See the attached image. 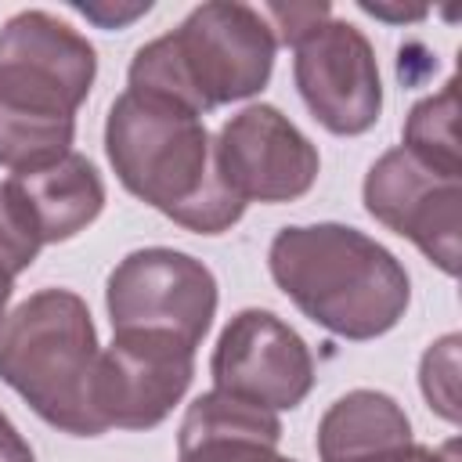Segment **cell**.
Returning a JSON list of instances; mask_svg holds the SVG:
<instances>
[{
    "label": "cell",
    "mask_w": 462,
    "mask_h": 462,
    "mask_svg": "<svg viewBox=\"0 0 462 462\" xmlns=\"http://www.w3.org/2000/svg\"><path fill=\"white\" fill-rule=\"evenodd\" d=\"M209 372L213 390L267 411L303 404L314 386V357L300 332L256 307L238 310L224 325Z\"/></svg>",
    "instance_id": "30bf717a"
},
{
    "label": "cell",
    "mask_w": 462,
    "mask_h": 462,
    "mask_svg": "<svg viewBox=\"0 0 462 462\" xmlns=\"http://www.w3.org/2000/svg\"><path fill=\"white\" fill-rule=\"evenodd\" d=\"M292 76L310 116L332 134H365L383 108L375 51L350 22H321L296 43Z\"/></svg>",
    "instance_id": "8fae6325"
},
{
    "label": "cell",
    "mask_w": 462,
    "mask_h": 462,
    "mask_svg": "<svg viewBox=\"0 0 462 462\" xmlns=\"http://www.w3.org/2000/svg\"><path fill=\"white\" fill-rule=\"evenodd\" d=\"M278 289L321 328L343 339L390 332L411 300L401 260L346 224L282 227L267 253Z\"/></svg>",
    "instance_id": "3957f363"
},
{
    "label": "cell",
    "mask_w": 462,
    "mask_h": 462,
    "mask_svg": "<svg viewBox=\"0 0 462 462\" xmlns=\"http://www.w3.org/2000/svg\"><path fill=\"white\" fill-rule=\"evenodd\" d=\"M105 303L112 332H166L199 346L217 314V278L202 260L152 245L116 263Z\"/></svg>",
    "instance_id": "8992f818"
},
{
    "label": "cell",
    "mask_w": 462,
    "mask_h": 462,
    "mask_svg": "<svg viewBox=\"0 0 462 462\" xmlns=\"http://www.w3.org/2000/svg\"><path fill=\"white\" fill-rule=\"evenodd\" d=\"M94 72V47L69 22L47 11L7 18L0 29V166L25 173L65 159Z\"/></svg>",
    "instance_id": "7a4b0ae2"
},
{
    "label": "cell",
    "mask_w": 462,
    "mask_h": 462,
    "mask_svg": "<svg viewBox=\"0 0 462 462\" xmlns=\"http://www.w3.org/2000/svg\"><path fill=\"white\" fill-rule=\"evenodd\" d=\"M195 346L166 332H116L94 372V411L105 430H152L184 397Z\"/></svg>",
    "instance_id": "ba28073f"
},
{
    "label": "cell",
    "mask_w": 462,
    "mask_h": 462,
    "mask_svg": "<svg viewBox=\"0 0 462 462\" xmlns=\"http://www.w3.org/2000/svg\"><path fill=\"white\" fill-rule=\"evenodd\" d=\"M274 51L278 40L256 7L213 0L134 54L130 90L170 97L202 116L260 94L271 79Z\"/></svg>",
    "instance_id": "277c9868"
},
{
    "label": "cell",
    "mask_w": 462,
    "mask_h": 462,
    "mask_svg": "<svg viewBox=\"0 0 462 462\" xmlns=\"http://www.w3.org/2000/svg\"><path fill=\"white\" fill-rule=\"evenodd\" d=\"M97 357L90 310L69 289H40L0 321V379L72 437L105 433L94 411Z\"/></svg>",
    "instance_id": "5b68a950"
},
{
    "label": "cell",
    "mask_w": 462,
    "mask_h": 462,
    "mask_svg": "<svg viewBox=\"0 0 462 462\" xmlns=\"http://www.w3.org/2000/svg\"><path fill=\"white\" fill-rule=\"evenodd\" d=\"M411 440L404 408L379 390H350L318 422L321 462H350Z\"/></svg>",
    "instance_id": "5bb4252c"
},
{
    "label": "cell",
    "mask_w": 462,
    "mask_h": 462,
    "mask_svg": "<svg viewBox=\"0 0 462 462\" xmlns=\"http://www.w3.org/2000/svg\"><path fill=\"white\" fill-rule=\"evenodd\" d=\"M0 462H32V448L4 411H0Z\"/></svg>",
    "instance_id": "ffe728a7"
},
{
    "label": "cell",
    "mask_w": 462,
    "mask_h": 462,
    "mask_svg": "<svg viewBox=\"0 0 462 462\" xmlns=\"http://www.w3.org/2000/svg\"><path fill=\"white\" fill-rule=\"evenodd\" d=\"M328 11L332 7L325 0H318V4H267L260 14L271 18L267 25H271V32H274L278 43L296 47L307 32H314L321 22H328Z\"/></svg>",
    "instance_id": "ac0fdd59"
},
{
    "label": "cell",
    "mask_w": 462,
    "mask_h": 462,
    "mask_svg": "<svg viewBox=\"0 0 462 462\" xmlns=\"http://www.w3.org/2000/svg\"><path fill=\"white\" fill-rule=\"evenodd\" d=\"M415 159L433 170L462 177V152H458V79L451 76L437 94L422 97L404 119V144Z\"/></svg>",
    "instance_id": "9a60e30c"
},
{
    "label": "cell",
    "mask_w": 462,
    "mask_h": 462,
    "mask_svg": "<svg viewBox=\"0 0 462 462\" xmlns=\"http://www.w3.org/2000/svg\"><path fill=\"white\" fill-rule=\"evenodd\" d=\"M11 289H14V278H11V274H4V271H0V321H4V318H7V314H4V310H7V300H11Z\"/></svg>",
    "instance_id": "7402d4cb"
},
{
    "label": "cell",
    "mask_w": 462,
    "mask_h": 462,
    "mask_svg": "<svg viewBox=\"0 0 462 462\" xmlns=\"http://www.w3.org/2000/svg\"><path fill=\"white\" fill-rule=\"evenodd\" d=\"M220 188L245 202H292L318 180V148L274 105H249L213 141Z\"/></svg>",
    "instance_id": "52a82bcc"
},
{
    "label": "cell",
    "mask_w": 462,
    "mask_h": 462,
    "mask_svg": "<svg viewBox=\"0 0 462 462\" xmlns=\"http://www.w3.org/2000/svg\"><path fill=\"white\" fill-rule=\"evenodd\" d=\"M419 383H422V397L430 401V408L444 422H458V336L455 332L437 339L422 354Z\"/></svg>",
    "instance_id": "2e32d148"
},
{
    "label": "cell",
    "mask_w": 462,
    "mask_h": 462,
    "mask_svg": "<svg viewBox=\"0 0 462 462\" xmlns=\"http://www.w3.org/2000/svg\"><path fill=\"white\" fill-rule=\"evenodd\" d=\"M40 235L25 213V206L18 202V195L7 188V180L0 184V271L18 278L40 253Z\"/></svg>",
    "instance_id": "e0dca14e"
},
{
    "label": "cell",
    "mask_w": 462,
    "mask_h": 462,
    "mask_svg": "<svg viewBox=\"0 0 462 462\" xmlns=\"http://www.w3.org/2000/svg\"><path fill=\"white\" fill-rule=\"evenodd\" d=\"M282 422L274 411L209 390L184 411L177 462H296L278 451Z\"/></svg>",
    "instance_id": "7c38bea8"
},
{
    "label": "cell",
    "mask_w": 462,
    "mask_h": 462,
    "mask_svg": "<svg viewBox=\"0 0 462 462\" xmlns=\"http://www.w3.org/2000/svg\"><path fill=\"white\" fill-rule=\"evenodd\" d=\"M7 188L25 206L43 245L79 235L90 220H97V213L105 206L101 173L79 152H69L65 159L40 166V170L11 173Z\"/></svg>",
    "instance_id": "4fadbf2b"
},
{
    "label": "cell",
    "mask_w": 462,
    "mask_h": 462,
    "mask_svg": "<svg viewBox=\"0 0 462 462\" xmlns=\"http://www.w3.org/2000/svg\"><path fill=\"white\" fill-rule=\"evenodd\" d=\"M361 11L386 18V22H415L426 14V7H386V4H368V0H361Z\"/></svg>",
    "instance_id": "44dd1931"
},
{
    "label": "cell",
    "mask_w": 462,
    "mask_h": 462,
    "mask_svg": "<svg viewBox=\"0 0 462 462\" xmlns=\"http://www.w3.org/2000/svg\"><path fill=\"white\" fill-rule=\"evenodd\" d=\"M350 462H455V444L448 448H426V444H397V448H386V451H375V455H365V458H350Z\"/></svg>",
    "instance_id": "d6986e66"
},
{
    "label": "cell",
    "mask_w": 462,
    "mask_h": 462,
    "mask_svg": "<svg viewBox=\"0 0 462 462\" xmlns=\"http://www.w3.org/2000/svg\"><path fill=\"white\" fill-rule=\"evenodd\" d=\"M105 152L130 195L188 231L220 235L245 209L213 173V141L202 116L170 97L126 87L108 108Z\"/></svg>",
    "instance_id": "6da1fadb"
},
{
    "label": "cell",
    "mask_w": 462,
    "mask_h": 462,
    "mask_svg": "<svg viewBox=\"0 0 462 462\" xmlns=\"http://www.w3.org/2000/svg\"><path fill=\"white\" fill-rule=\"evenodd\" d=\"M365 209L401 238L415 242L444 274L458 271L462 177L426 166L408 148H390L365 177Z\"/></svg>",
    "instance_id": "9c48e42d"
}]
</instances>
